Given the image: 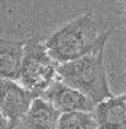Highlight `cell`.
Masks as SVG:
<instances>
[{
	"instance_id": "cell-8",
	"label": "cell",
	"mask_w": 126,
	"mask_h": 129,
	"mask_svg": "<svg viewBox=\"0 0 126 129\" xmlns=\"http://www.w3.org/2000/svg\"><path fill=\"white\" fill-rule=\"evenodd\" d=\"M62 113L42 97L34 102L29 113L15 129H58Z\"/></svg>"
},
{
	"instance_id": "cell-3",
	"label": "cell",
	"mask_w": 126,
	"mask_h": 129,
	"mask_svg": "<svg viewBox=\"0 0 126 129\" xmlns=\"http://www.w3.org/2000/svg\"><path fill=\"white\" fill-rule=\"evenodd\" d=\"M25 39V58L20 71V86L42 97L48 88L58 80V64L48 52L45 41L39 35Z\"/></svg>"
},
{
	"instance_id": "cell-1",
	"label": "cell",
	"mask_w": 126,
	"mask_h": 129,
	"mask_svg": "<svg viewBox=\"0 0 126 129\" xmlns=\"http://www.w3.org/2000/svg\"><path fill=\"white\" fill-rule=\"evenodd\" d=\"M113 29L102 30V22L91 10H86L45 39L48 52L58 64L71 62L96 51L107 42Z\"/></svg>"
},
{
	"instance_id": "cell-9",
	"label": "cell",
	"mask_w": 126,
	"mask_h": 129,
	"mask_svg": "<svg viewBox=\"0 0 126 129\" xmlns=\"http://www.w3.org/2000/svg\"><path fill=\"white\" fill-rule=\"evenodd\" d=\"M58 129H99L93 113H67L61 116Z\"/></svg>"
},
{
	"instance_id": "cell-6",
	"label": "cell",
	"mask_w": 126,
	"mask_h": 129,
	"mask_svg": "<svg viewBox=\"0 0 126 129\" xmlns=\"http://www.w3.org/2000/svg\"><path fill=\"white\" fill-rule=\"evenodd\" d=\"M0 58H2V64H0L2 78L19 83L23 58H25V39L3 36Z\"/></svg>"
},
{
	"instance_id": "cell-4",
	"label": "cell",
	"mask_w": 126,
	"mask_h": 129,
	"mask_svg": "<svg viewBox=\"0 0 126 129\" xmlns=\"http://www.w3.org/2000/svg\"><path fill=\"white\" fill-rule=\"evenodd\" d=\"M0 110L13 128H16L29 113L38 96L20 86V83L12 80H0Z\"/></svg>"
},
{
	"instance_id": "cell-2",
	"label": "cell",
	"mask_w": 126,
	"mask_h": 129,
	"mask_svg": "<svg viewBox=\"0 0 126 129\" xmlns=\"http://www.w3.org/2000/svg\"><path fill=\"white\" fill-rule=\"evenodd\" d=\"M104 48L106 42L86 57L58 67V80L88 96L96 105L113 97L104 65Z\"/></svg>"
},
{
	"instance_id": "cell-7",
	"label": "cell",
	"mask_w": 126,
	"mask_h": 129,
	"mask_svg": "<svg viewBox=\"0 0 126 129\" xmlns=\"http://www.w3.org/2000/svg\"><path fill=\"white\" fill-rule=\"evenodd\" d=\"M93 115L99 129H126V93L99 103Z\"/></svg>"
},
{
	"instance_id": "cell-5",
	"label": "cell",
	"mask_w": 126,
	"mask_h": 129,
	"mask_svg": "<svg viewBox=\"0 0 126 129\" xmlns=\"http://www.w3.org/2000/svg\"><path fill=\"white\" fill-rule=\"evenodd\" d=\"M42 99H45L52 106H55L62 115L77 113V112L93 113L97 106L88 96L64 84L61 80H57L44 93Z\"/></svg>"
}]
</instances>
